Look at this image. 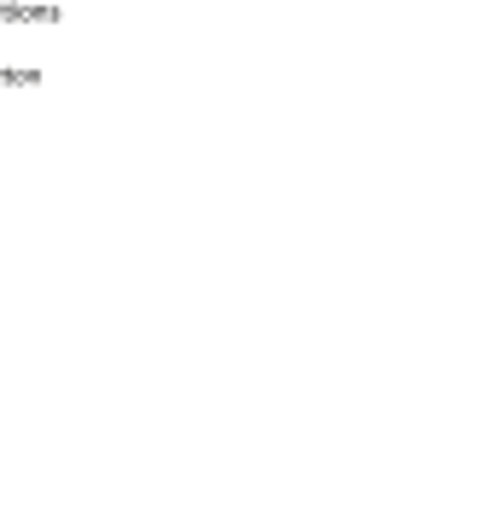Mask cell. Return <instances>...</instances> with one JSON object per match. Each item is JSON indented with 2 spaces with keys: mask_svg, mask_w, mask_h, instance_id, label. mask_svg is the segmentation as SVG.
Here are the masks:
<instances>
[]
</instances>
